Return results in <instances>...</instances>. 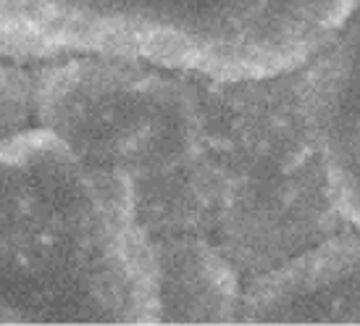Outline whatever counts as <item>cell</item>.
Here are the masks:
<instances>
[{
    "instance_id": "1",
    "label": "cell",
    "mask_w": 360,
    "mask_h": 326,
    "mask_svg": "<svg viewBox=\"0 0 360 326\" xmlns=\"http://www.w3.org/2000/svg\"><path fill=\"white\" fill-rule=\"evenodd\" d=\"M124 179L150 239L202 237L245 279L352 229L331 195L300 66L213 82L160 74Z\"/></svg>"
},
{
    "instance_id": "2",
    "label": "cell",
    "mask_w": 360,
    "mask_h": 326,
    "mask_svg": "<svg viewBox=\"0 0 360 326\" xmlns=\"http://www.w3.org/2000/svg\"><path fill=\"white\" fill-rule=\"evenodd\" d=\"M240 321L360 324V229H345L248 279Z\"/></svg>"
},
{
    "instance_id": "3",
    "label": "cell",
    "mask_w": 360,
    "mask_h": 326,
    "mask_svg": "<svg viewBox=\"0 0 360 326\" xmlns=\"http://www.w3.org/2000/svg\"><path fill=\"white\" fill-rule=\"evenodd\" d=\"M300 84L331 195L360 229V8L302 63Z\"/></svg>"
},
{
    "instance_id": "4",
    "label": "cell",
    "mask_w": 360,
    "mask_h": 326,
    "mask_svg": "<svg viewBox=\"0 0 360 326\" xmlns=\"http://www.w3.org/2000/svg\"><path fill=\"white\" fill-rule=\"evenodd\" d=\"M158 266L160 318L213 321L240 318L242 274L202 237L171 234L153 239Z\"/></svg>"
}]
</instances>
